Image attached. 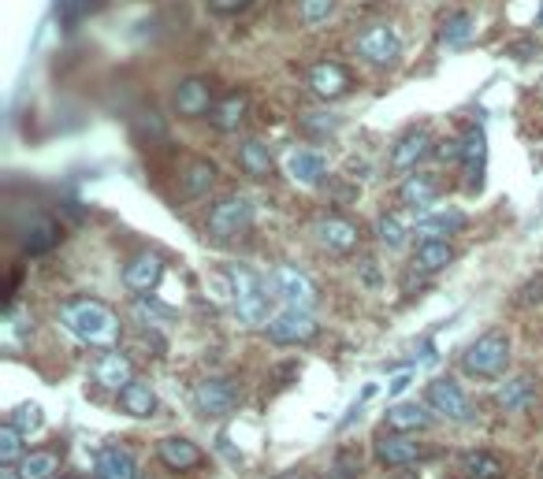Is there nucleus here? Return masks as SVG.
<instances>
[{"label": "nucleus", "instance_id": "1", "mask_svg": "<svg viewBox=\"0 0 543 479\" xmlns=\"http://www.w3.org/2000/svg\"><path fill=\"white\" fill-rule=\"evenodd\" d=\"M60 324L79 338V342L97 346V350H112V346L120 342V316L97 298L64 301V305H60Z\"/></svg>", "mask_w": 543, "mask_h": 479}, {"label": "nucleus", "instance_id": "2", "mask_svg": "<svg viewBox=\"0 0 543 479\" xmlns=\"http://www.w3.org/2000/svg\"><path fill=\"white\" fill-rule=\"evenodd\" d=\"M224 279L231 290V305L239 324L268 327V286L250 264H224Z\"/></svg>", "mask_w": 543, "mask_h": 479}, {"label": "nucleus", "instance_id": "3", "mask_svg": "<svg viewBox=\"0 0 543 479\" xmlns=\"http://www.w3.org/2000/svg\"><path fill=\"white\" fill-rule=\"evenodd\" d=\"M506 364H510V338L503 331L480 335L462 353V372L473 379H499L506 372Z\"/></svg>", "mask_w": 543, "mask_h": 479}, {"label": "nucleus", "instance_id": "4", "mask_svg": "<svg viewBox=\"0 0 543 479\" xmlns=\"http://www.w3.org/2000/svg\"><path fill=\"white\" fill-rule=\"evenodd\" d=\"M253 227V205L246 197H220L216 205L209 208V216H205V231L209 238L216 242H231V238H239Z\"/></svg>", "mask_w": 543, "mask_h": 479}, {"label": "nucleus", "instance_id": "5", "mask_svg": "<svg viewBox=\"0 0 543 479\" xmlns=\"http://www.w3.org/2000/svg\"><path fill=\"white\" fill-rule=\"evenodd\" d=\"M424 405L443 416V420H451V424H469L473 420V402L462 390V383L451 376H439L424 387Z\"/></svg>", "mask_w": 543, "mask_h": 479}, {"label": "nucleus", "instance_id": "6", "mask_svg": "<svg viewBox=\"0 0 543 479\" xmlns=\"http://www.w3.org/2000/svg\"><path fill=\"white\" fill-rule=\"evenodd\" d=\"M239 405V383L227 376H209L194 387V409L205 420H220V416H231Z\"/></svg>", "mask_w": 543, "mask_h": 479}, {"label": "nucleus", "instance_id": "7", "mask_svg": "<svg viewBox=\"0 0 543 479\" xmlns=\"http://www.w3.org/2000/svg\"><path fill=\"white\" fill-rule=\"evenodd\" d=\"M354 52L372 67H391L398 56H402V41H398L395 26L376 23V26H365L358 38H354Z\"/></svg>", "mask_w": 543, "mask_h": 479}, {"label": "nucleus", "instance_id": "8", "mask_svg": "<svg viewBox=\"0 0 543 479\" xmlns=\"http://www.w3.org/2000/svg\"><path fill=\"white\" fill-rule=\"evenodd\" d=\"M320 331L317 316L305 309H283L276 312L272 320H268L265 335L276 342V346H305V342H313Z\"/></svg>", "mask_w": 543, "mask_h": 479}, {"label": "nucleus", "instance_id": "9", "mask_svg": "<svg viewBox=\"0 0 543 479\" xmlns=\"http://www.w3.org/2000/svg\"><path fill=\"white\" fill-rule=\"evenodd\" d=\"M272 290L287 301V309L313 312V305H317V286H313V279L305 272H298V268H291V264H279L276 272H272Z\"/></svg>", "mask_w": 543, "mask_h": 479}, {"label": "nucleus", "instance_id": "10", "mask_svg": "<svg viewBox=\"0 0 543 479\" xmlns=\"http://www.w3.org/2000/svg\"><path fill=\"white\" fill-rule=\"evenodd\" d=\"M160 275H164V257L153 253V249H142V253H134V257L127 260L123 286H127L131 294H138V298H149L160 286Z\"/></svg>", "mask_w": 543, "mask_h": 479}, {"label": "nucleus", "instance_id": "11", "mask_svg": "<svg viewBox=\"0 0 543 479\" xmlns=\"http://www.w3.org/2000/svg\"><path fill=\"white\" fill-rule=\"evenodd\" d=\"M424 457V442L402 431H380L376 435V461L387 468H410Z\"/></svg>", "mask_w": 543, "mask_h": 479}, {"label": "nucleus", "instance_id": "12", "mask_svg": "<svg viewBox=\"0 0 543 479\" xmlns=\"http://www.w3.org/2000/svg\"><path fill=\"white\" fill-rule=\"evenodd\" d=\"M313 238H317L320 249H328L335 257H346L361 246V231L343 216H324V220L313 223Z\"/></svg>", "mask_w": 543, "mask_h": 479}, {"label": "nucleus", "instance_id": "13", "mask_svg": "<svg viewBox=\"0 0 543 479\" xmlns=\"http://www.w3.org/2000/svg\"><path fill=\"white\" fill-rule=\"evenodd\" d=\"M172 108L179 112L183 119H201V116H212V108H216V97H212L209 82L205 78H183L172 93Z\"/></svg>", "mask_w": 543, "mask_h": 479}, {"label": "nucleus", "instance_id": "14", "mask_svg": "<svg viewBox=\"0 0 543 479\" xmlns=\"http://www.w3.org/2000/svg\"><path fill=\"white\" fill-rule=\"evenodd\" d=\"M540 402V379L536 376H510L495 390V405L503 413H529Z\"/></svg>", "mask_w": 543, "mask_h": 479}, {"label": "nucleus", "instance_id": "15", "mask_svg": "<svg viewBox=\"0 0 543 479\" xmlns=\"http://www.w3.org/2000/svg\"><path fill=\"white\" fill-rule=\"evenodd\" d=\"M93 379H97V387L105 390H127L134 383V364L127 353L120 350H105L97 361H93Z\"/></svg>", "mask_w": 543, "mask_h": 479}, {"label": "nucleus", "instance_id": "16", "mask_svg": "<svg viewBox=\"0 0 543 479\" xmlns=\"http://www.w3.org/2000/svg\"><path fill=\"white\" fill-rule=\"evenodd\" d=\"M439 194H443V179H439V175H432V171H413L410 179L398 186L402 205L417 208V212H424V208L436 205Z\"/></svg>", "mask_w": 543, "mask_h": 479}, {"label": "nucleus", "instance_id": "17", "mask_svg": "<svg viewBox=\"0 0 543 479\" xmlns=\"http://www.w3.org/2000/svg\"><path fill=\"white\" fill-rule=\"evenodd\" d=\"M157 457L164 468H172V472H190V468H198L205 461V454L198 450V442L183 439V435H168V439L157 442Z\"/></svg>", "mask_w": 543, "mask_h": 479}, {"label": "nucleus", "instance_id": "18", "mask_svg": "<svg viewBox=\"0 0 543 479\" xmlns=\"http://www.w3.org/2000/svg\"><path fill=\"white\" fill-rule=\"evenodd\" d=\"M462 168H465V190H480V182H484V160H488V138H484V130L473 127L469 134L462 138Z\"/></svg>", "mask_w": 543, "mask_h": 479}, {"label": "nucleus", "instance_id": "19", "mask_svg": "<svg viewBox=\"0 0 543 479\" xmlns=\"http://www.w3.org/2000/svg\"><path fill=\"white\" fill-rule=\"evenodd\" d=\"M428 153H432V134L428 130H406L395 142V149H391V171L417 168Z\"/></svg>", "mask_w": 543, "mask_h": 479}, {"label": "nucleus", "instance_id": "20", "mask_svg": "<svg viewBox=\"0 0 543 479\" xmlns=\"http://www.w3.org/2000/svg\"><path fill=\"white\" fill-rule=\"evenodd\" d=\"M309 90L324 97V101H332L339 93L350 90V75H346L343 64H335V60H320V64L309 67Z\"/></svg>", "mask_w": 543, "mask_h": 479}, {"label": "nucleus", "instance_id": "21", "mask_svg": "<svg viewBox=\"0 0 543 479\" xmlns=\"http://www.w3.org/2000/svg\"><path fill=\"white\" fill-rule=\"evenodd\" d=\"M324 171H328V160L317 149H291L287 153V175L302 186H317L324 179Z\"/></svg>", "mask_w": 543, "mask_h": 479}, {"label": "nucleus", "instance_id": "22", "mask_svg": "<svg viewBox=\"0 0 543 479\" xmlns=\"http://www.w3.org/2000/svg\"><path fill=\"white\" fill-rule=\"evenodd\" d=\"M235 156H239V168L246 171L250 179H268V175L276 171V156H272V149H268L261 138H246Z\"/></svg>", "mask_w": 543, "mask_h": 479}, {"label": "nucleus", "instance_id": "23", "mask_svg": "<svg viewBox=\"0 0 543 479\" xmlns=\"http://www.w3.org/2000/svg\"><path fill=\"white\" fill-rule=\"evenodd\" d=\"M451 260H454V246L447 238H424L421 246H417V253H413V272L421 275L443 272Z\"/></svg>", "mask_w": 543, "mask_h": 479}, {"label": "nucleus", "instance_id": "24", "mask_svg": "<svg viewBox=\"0 0 543 479\" xmlns=\"http://www.w3.org/2000/svg\"><path fill=\"white\" fill-rule=\"evenodd\" d=\"M97 479H138V465H134L131 450H123V446H105L101 454H97Z\"/></svg>", "mask_w": 543, "mask_h": 479}, {"label": "nucleus", "instance_id": "25", "mask_svg": "<svg viewBox=\"0 0 543 479\" xmlns=\"http://www.w3.org/2000/svg\"><path fill=\"white\" fill-rule=\"evenodd\" d=\"M120 409L134 420H149L157 413V390L149 387L146 379H134L131 387L120 390Z\"/></svg>", "mask_w": 543, "mask_h": 479}, {"label": "nucleus", "instance_id": "26", "mask_svg": "<svg viewBox=\"0 0 543 479\" xmlns=\"http://www.w3.org/2000/svg\"><path fill=\"white\" fill-rule=\"evenodd\" d=\"M432 424V413L417 402H398L387 409V428L391 431H402V435H417Z\"/></svg>", "mask_w": 543, "mask_h": 479}, {"label": "nucleus", "instance_id": "27", "mask_svg": "<svg viewBox=\"0 0 543 479\" xmlns=\"http://www.w3.org/2000/svg\"><path fill=\"white\" fill-rule=\"evenodd\" d=\"M465 227V212H458V208H447V212H428V216H421L417 220V234L424 238H451V234H458Z\"/></svg>", "mask_w": 543, "mask_h": 479}, {"label": "nucleus", "instance_id": "28", "mask_svg": "<svg viewBox=\"0 0 543 479\" xmlns=\"http://www.w3.org/2000/svg\"><path fill=\"white\" fill-rule=\"evenodd\" d=\"M246 108H250L246 93H227V97H220V101H216V108H212V127L220 130V134L239 130V123L246 119Z\"/></svg>", "mask_w": 543, "mask_h": 479}, {"label": "nucleus", "instance_id": "29", "mask_svg": "<svg viewBox=\"0 0 543 479\" xmlns=\"http://www.w3.org/2000/svg\"><path fill=\"white\" fill-rule=\"evenodd\" d=\"M462 472L469 479H503L506 461L495 450H469L462 454Z\"/></svg>", "mask_w": 543, "mask_h": 479}, {"label": "nucleus", "instance_id": "30", "mask_svg": "<svg viewBox=\"0 0 543 479\" xmlns=\"http://www.w3.org/2000/svg\"><path fill=\"white\" fill-rule=\"evenodd\" d=\"M56 472H60V454L56 450H30L15 468L19 479H56Z\"/></svg>", "mask_w": 543, "mask_h": 479}, {"label": "nucleus", "instance_id": "31", "mask_svg": "<svg viewBox=\"0 0 543 479\" xmlns=\"http://www.w3.org/2000/svg\"><path fill=\"white\" fill-rule=\"evenodd\" d=\"M212 182H216V164H209V160H190V168H186V175H183L186 197L209 194Z\"/></svg>", "mask_w": 543, "mask_h": 479}, {"label": "nucleus", "instance_id": "32", "mask_svg": "<svg viewBox=\"0 0 543 479\" xmlns=\"http://www.w3.org/2000/svg\"><path fill=\"white\" fill-rule=\"evenodd\" d=\"M469 34H473V19L465 12H454L443 19V26H439V45H447V49H458V45H465L469 41Z\"/></svg>", "mask_w": 543, "mask_h": 479}, {"label": "nucleus", "instance_id": "33", "mask_svg": "<svg viewBox=\"0 0 543 479\" xmlns=\"http://www.w3.org/2000/svg\"><path fill=\"white\" fill-rule=\"evenodd\" d=\"M361 472H365V457L354 446L339 450L332 457V465H328V479H361Z\"/></svg>", "mask_w": 543, "mask_h": 479}, {"label": "nucleus", "instance_id": "34", "mask_svg": "<svg viewBox=\"0 0 543 479\" xmlns=\"http://www.w3.org/2000/svg\"><path fill=\"white\" fill-rule=\"evenodd\" d=\"M56 238H60V231H56L53 220H34V227H27V234H23V249L27 253H45V249L56 246Z\"/></svg>", "mask_w": 543, "mask_h": 479}, {"label": "nucleus", "instance_id": "35", "mask_svg": "<svg viewBox=\"0 0 543 479\" xmlns=\"http://www.w3.org/2000/svg\"><path fill=\"white\" fill-rule=\"evenodd\" d=\"M23 431L15 428V424H4L0 428V461L8 468H19V461H23Z\"/></svg>", "mask_w": 543, "mask_h": 479}, {"label": "nucleus", "instance_id": "36", "mask_svg": "<svg viewBox=\"0 0 543 479\" xmlns=\"http://www.w3.org/2000/svg\"><path fill=\"white\" fill-rule=\"evenodd\" d=\"M406 227H402V220L398 216H376V238H380V246H387V249H402L406 246Z\"/></svg>", "mask_w": 543, "mask_h": 479}, {"label": "nucleus", "instance_id": "37", "mask_svg": "<svg viewBox=\"0 0 543 479\" xmlns=\"http://www.w3.org/2000/svg\"><path fill=\"white\" fill-rule=\"evenodd\" d=\"M41 420H45V416H41V405L23 402V405H19V409L12 413V420H8V424H15V428L23 431V435H30V431L41 428Z\"/></svg>", "mask_w": 543, "mask_h": 479}, {"label": "nucleus", "instance_id": "38", "mask_svg": "<svg viewBox=\"0 0 543 479\" xmlns=\"http://www.w3.org/2000/svg\"><path fill=\"white\" fill-rule=\"evenodd\" d=\"M332 15H335V0H302V19L309 26L328 23Z\"/></svg>", "mask_w": 543, "mask_h": 479}, {"label": "nucleus", "instance_id": "39", "mask_svg": "<svg viewBox=\"0 0 543 479\" xmlns=\"http://www.w3.org/2000/svg\"><path fill=\"white\" fill-rule=\"evenodd\" d=\"M514 301L521 305V309H532V305H543V272L540 275H532L529 283L521 286L514 294Z\"/></svg>", "mask_w": 543, "mask_h": 479}, {"label": "nucleus", "instance_id": "40", "mask_svg": "<svg viewBox=\"0 0 543 479\" xmlns=\"http://www.w3.org/2000/svg\"><path fill=\"white\" fill-rule=\"evenodd\" d=\"M86 12H90V0H60V19H64V26L79 23Z\"/></svg>", "mask_w": 543, "mask_h": 479}, {"label": "nucleus", "instance_id": "41", "mask_svg": "<svg viewBox=\"0 0 543 479\" xmlns=\"http://www.w3.org/2000/svg\"><path fill=\"white\" fill-rule=\"evenodd\" d=\"M209 8L216 15H235L242 8H250V0H209Z\"/></svg>", "mask_w": 543, "mask_h": 479}, {"label": "nucleus", "instance_id": "42", "mask_svg": "<svg viewBox=\"0 0 543 479\" xmlns=\"http://www.w3.org/2000/svg\"><path fill=\"white\" fill-rule=\"evenodd\" d=\"M283 479H324L320 472H313V468H294V472H287Z\"/></svg>", "mask_w": 543, "mask_h": 479}, {"label": "nucleus", "instance_id": "43", "mask_svg": "<svg viewBox=\"0 0 543 479\" xmlns=\"http://www.w3.org/2000/svg\"><path fill=\"white\" fill-rule=\"evenodd\" d=\"M536 26H543V0H540V12H536Z\"/></svg>", "mask_w": 543, "mask_h": 479}, {"label": "nucleus", "instance_id": "44", "mask_svg": "<svg viewBox=\"0 0 543 479\" xmlns=\"http://www.w3.org/2000/svg\"><path fill=\"white\" fill-rule=\"evenodd\" d=\"M398 479H417V472H402Z\"/></svg>", "mask_w": 543, "mask_h": 479}, {"label": "nucleus", "instance_id": "45", "mask_svg": "<svg viewBox=\"0 0 543 479\" xmlns=\"http://www.w3.org/2000/svg\"><path fill=\"white\" fill-rule=\"evenodd\" d=\"M540 479H543V461H540Z\"/></svg>", "mask_w": 543, "mask_h": 479}]
</instances>
